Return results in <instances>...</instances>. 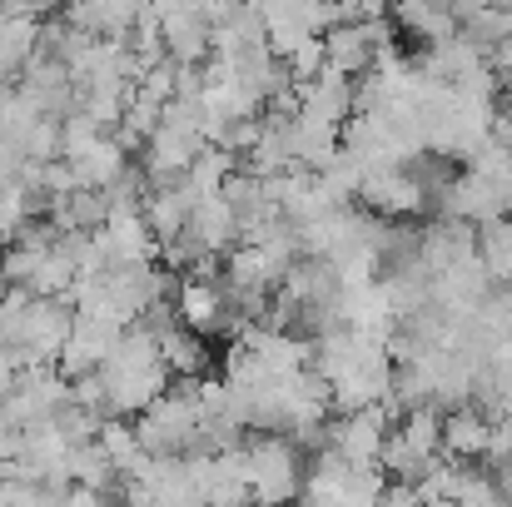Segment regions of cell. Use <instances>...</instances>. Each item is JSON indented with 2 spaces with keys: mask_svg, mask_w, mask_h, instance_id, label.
I'll use <instances>...</instances> for the list:
<instances>
[{
  "mask_svg": "<svg viewBox=\"0 0 512 507\" xmlns=\"http://www.w3.org/2000/svg\"><path fill=\"white\" fill-rule=\"evenodd\" d=\"M100 383H105V398H110V418H140L155 398H165L174 383L170 363L160 358V338L150 334L145 324H130L115 353L95 368Z\"/></svg>",
  "mask_w": 512,
  "mask_h": 507,
  "instance_id": "6da1fadb",
  "label": "cell"
},
{
  "mask_svg": "<svg viewBox=\"0 0 512 507\" xmlns=\"http://www.w3.org/2000/svg\"><path fill=\"white\" fill-rule=\"evenodd\" d=\"M199 383L204 378H174L170 393L155 398L140 418L135 433L145 443V453L155 458H179V453H204V408H199Z\"/></svg>",
  "mask_w": 512,
  "mask_h": 507,
  "instance_id": "7a4b0ae2",
  "label": "cell"
},
{
  "mask_svg": "<svg viewBox=\"0 0 512 507\" xmlns=\"http://www.w3.org/2000/svg\"><path fill=\"white\" fill-rule=\"evenodd\" d=\"M244 463H249V488L254 507H289L304 493V453L284 433H254L244 438Z\"/></svg>",
  "mask_w": 512,
  "mask_h": 507,
  "instance_id": "3957f363",
  "label": "cell"
},
{
  "mask_svg": "<svg viewBox=\"0 0 512 507\" xmlns=\"http://www.w3.org/2000/svg\"><path fill=\"white\" fill-rule=\"evenodd\" d=\"M433 184L423 174H413V165H398V169H368L363 174V189H358V204L388 224H403V219H418L428 214L433 204Z\"/></svg>",
  "mask_w": 512,
  "mask_h": 507,
  "instance_id": "277c9868",
  "label": "cell"
},
{
  "mask_svg": "<svg viewBox=\"0 0 512 507\" xmlns=\"http://www.w3.org/2000/svg\"><path fill=\"white\" fill-rule=\"evenodd\" d=\"M75 319H80V309H75L70 299H45V294H35L30 309H25V334H20L25 368H30V363L60 368V353H65V343L75 334Z\"/></svg>",
  "mask_w": 512,
  "mask_h": 507,
  "instance_id": "5b68a950",
  "label": "cell"
},
{
  "mask_svg": "<svg viewBox=\"0 0 512 507\" xmlns=\"http://www.w3.org/2000/svg\"><path fill=\"white\" fill-rule=\"evenodd\" d=\"M393 408L388 403H373V408H353V413H343L329 423V448L343 453L348 463H358V468H368V463H378L383 458V448H388V433H393Z\"/></svg>",
  "mask_w": 512,
  "mask_h": 507,
  "instance_id": "8992f818",
  "label": "cell"
},
{
  "mask_svg": "<svg viewBox=\"0 0 512 507\" xmlns=\"http://www.w3.org/2000/svg\"><path fill=\"white\" fill-rule=\"evenodd\" d=\"M378 50H388V30L378 20H343L324 35V55H329V70L339 75H368L378 65Z\"/></svg>",
  "mask_w": 512,
  "mask_h": 507,
  "instance_id": "52a82bcc",
  "label": "cell"
},
{
  "mask_svg": "<svg viewBox=\"0 0 512 507\" xmlns=\"http://www.w3.org/2000/svg\"><path fill=\"white\" fill-rule=\"evenodd\" d=\"M174 309H179V324H189L194 334H234V314H229V289L224 279H179L174 289Z\"/></svg>",
  "mask_w": 512,
  "mask_h": 507,
  "instance_id": "ba28073f",
  "label": "cell"
},
{
  "mask_svg": "<svg viewBox=\"0 0 512 507\" xmlns=\"http://www.w3.org/2000/svg\"><path fill=\"white\" fill-rule=\"evenodd\" d=\"M100 244H105V259L110 269L115 264H160V239L145 219V209H115L105 219V229H95Z\"/></svg>",
  "mask_w": 512,
  "mask_h": 507,
  "instance_id": "9c48e42d",
  "label": "cell"
},
{
  "mask_svg": "<svg viewBox=\"0 0 512 507\" xmlns=\"http://www.w3.org/2000/svg\"><path fill=\"white\" fill-rule=\"evenodd\" d=\"M140 10H145V0H65L60 20L95 40H130Z\"/></svg>",
  "mask_w": 512,
  "mask_h": 507,
  "instance_id": "30bf717a",
  "label": "cell"
},
{
  "mask_svg": "<svg viewBox=\"0 0 512 507\" xmlns=\"http://www.w3.org/2000/svg\"><path fill=\"white\" fill-rule=\"evenodd\" d=\"M120 334H125L120 324L95 319V314H80V319H75V334H70L65 353H60V373H65V378H85V373H95V368L115 353Z\"/></svg>",
  "mask_w": 512,
  "mask_h": 507,
  "instance_id": "8fae6325",
  "label": "cell"
},
{
  "mask_svg": "<svg viewBox=\"0 0 512 507\" xmlns=\"http://www.w3.org/2000/svg\"><path fill=\"white\" fill-rule=\"evenodd\" d=\"M488 448H493V413H483L473 403L443 408V458L478 463V458H488Z\"/></svg>",
  "mask_w": 512,
  "mask_h": 507,
  "instance_id": "7c38bea8",
  "label": "cell"
},
{
  "mask_svg": "<svg viewBox=\"0 0 512 507\" xmlns=\"http://www.w3.org/2000/svg\"><path fill=\"white\" fill-rule=\"evenodd\" d=\"M50 244H55V224H40V219L20 239L0 244V289H30L45 254H50Z\"/></svg>",
  "mask_w": 512,
  "mask_h": 507,
  "instance_id": "4fadbf2b",
  "label": "cell"
},
{
  "mask_svg": "<svg viewBox=\"0 0 512 507\" xmlns=\"http://www.w3.org/2000/svg\"><path fill=\"white\" fill-rule=\"evenodd\" d=\"M184 234H189L204 254H214V259H219V254H229V249L244 239V234H239V214L229 209V199H224V194L199 199V204H194V214H189V229H184Z\"/></svg>",
  "mask_w": 512,
  "mask_h": 507,
  "instance_id": "5bb4252c",
  "label": "cell"
},
{
  "mask_svg": "<svg viewBox=\"0 0 512 507\" xmlns=\"http://www.w3.org/2000/svg\"><path fill=\"white\" fill-rule=\"evenodd\" d=\"M204 507H254L249 463H244V443H239V448H229V453H214V458H209Z\"/></svg>",
  "mask_w": 512,
  "mask_h": 507,
  "instance_id": "9a60e30c",
  "label": "cell"
},
{
  "mask_svg": "<svg viewBox=\"0 0 512 507\" xmlns=\"http://www.w3.org/2000/svg\"><path fill=\"white\" fill-rule=\"evenodd\" d=\"M194 204H199V199H194V189H189L184 179H174V184H160V189H150V199H145V219H150V229H155L160 249H165V244H174V239H184Z\"/></svg>",
  "mask_w": 512,
  "mask_h": 507,
  "instance_id": "2e32d148",
  "label": "cell"
},
{
  "mask_svg": "<svg viewBox=\"0 0 512 507\" xmlns=\"http://www.w3.org/2000/svg\"><path fill=\"white\" fill-rule=\"evenodd\" d=\"M393 15L408 35H418L423 45H438L448 35H458V15L453 0H393Z\"/></svg>",
  "mask_w": 512,
  "mask_h": 507,
  "instance_id": "e0dca14e",
  "label": "cell"
},
{
  "mask_svg": "<svg viewBox=\"0 0 512 507\" xmlns=\"http://www.w3.org/2000/svg\"><path fill=\"white\" fill-rule=\"evenodd\" d=\"M160 358L170 363L174 378H204L209 373V343H204V334H194L189 324H179L174 319L170 329H160Z\"/></svg>",
  "mask_w": 512,
  "mask_h": 507,
  "instance_id": "ac0fdd59",
  "label": "cell"
},
{
  "mask_svg": "<svg viewBox=\"0 0 512 507\" xmlns=\"http://www.w3.org/2000/svg\"><path fill=\"white\" fill-rule=\"evenodd\" d=\"M70 165H75L80 189H110V184H120V179L130 174V150L120 145V135H105L90 155H80V160H70Z\"/></svg>",
  "mask_w": 512,
  "mask_h": 507,
  "instance_id": "d6986e66",
  "label": "cell"
},
{
  "mask_svg": "<svg viewBox=\"0 0 512 507\" xmlns=\"http://www.w3.org/2000/svg\"><path fill=\"white\" fill-rule=\"evenodd\" d=\"M100 448L110 453V463H115L120 478H135V473L150 463V453H145V443H140V433H135L130 418H105V428H100Z\"/></svg>",
  "mask_w": 512,
  "mask_h": 507,
  "instance_id": "ffe728a7",
  "label": "cell"
},
{
  "mask_svg": "<svg viewBox=\"0 0 512 507\" xmlns=\"http://www.w3.org/2000/svg\"><path fill=\"white\" fill-rule=\"evenodd\" d=\"M35 214H45V199H40L25 179L5 184V189H0V244L20 239V234L35 224Z\"/></svg>",
  "mask_w": 512,
  "mask_h": 507,
  "instance_id": "44dd1931",
  "label": "cell"
},
{
  "mask_svg": "<svg viewBox=\"0 0 512 507\" xmlns=\"http://www.w3.org/2000/svg\"><path fill=\"white\" fill-rule=\"evenodd\" d=\"M478 254H483L493 284H512V224L508 219L478 224Z\"/></svg>",
  "mask_w": 512,
  "mask_h": 507,
  "instance_id": "7402d4cb",
  "label": "cell"
},
{
  "mask_svg": "<svg viewBox=\"0 0 512 507\" xmlns=\"http://www.w3.org/2000/svg\"><path fill=\"white\" fill-rule=\"evenodd\" d=\"M105 135H110V130H105V125H95L85 110H75V115H65V120H60V150H65V160L90 155Z\"/></svg>",
  "mask_w": 512,
  "mask_h": 507,
  "instance_id": "603a6c76",
  "label": "cell"
},
{
  "mask_svg": "<svg viewBox=\"0 0 512 507\" xmlns=\"http://www.w3.org/2000/svg\"><path fill=\"white\" fill-rule=\"evenodd\" d=\"M55 428L70 438V448L75 443H95L100 438V428H105V418L100 413H90V408H80V403H70V408H60L55 413Z\"/></svg>",
  "mask_w": 512,
  "mask_h": 507,
  "instance_id": "cb8c5ba5",
  "label": "cell"
},
{
  "mask_svg": "<svg viewBox=\"0 0 512 507\" xmlns=\"http://www.w3.org/2000/svg\"><path fill=\"white\" fill-rule=\"evenodd\" d=\"M25 160H35V165H50V160H65V150H60V120H40L35 130H30V140H25Z\"/></svg>",
  "mask_w": 512,
  "mask_h": 507,
  "instance_id": "d4e9b609",
  "label": "cell"
}]
</instances>
